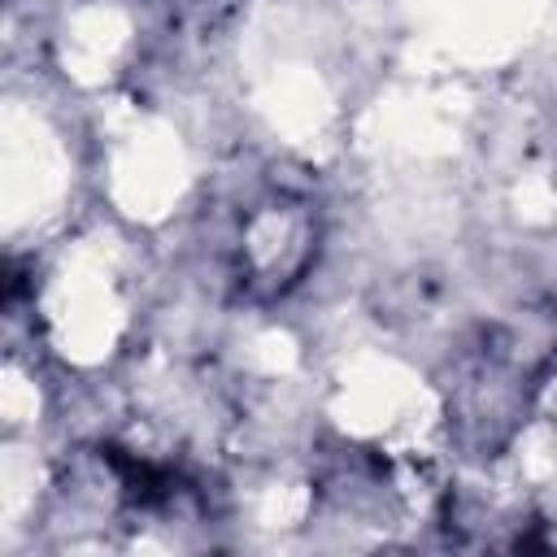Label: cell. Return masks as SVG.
I'll use <instances>...</instances> for the list:
<instances>
[{
	"label": "cell",
	"mask_w": 557,
	"mask_h": 557,
	"mask_svg": "<svg viewBox=\"0 0 557 557\" xmlns=\"http://www.w3.org/2000/svg\"><path fill=\"white\" fill-rule=\"evenodd\" d=\"M313 244V222L300 205L287 200H270L261 205L248 222H244V261L252 265V278H261L270 292L292 283V274H300L305 257Z\"/></svg>",
	"instance_id": "6da1fadb"
}]
</instances>
